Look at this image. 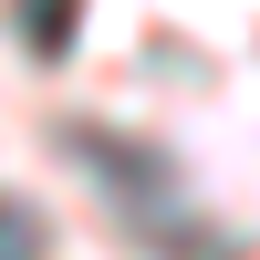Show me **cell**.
I'll return each mask as SVG.
<instances>
[{"instance_id":"6da1fadb","label":"cell","mask_w":260,"mask_h":260,"mask_svg":"<svg viewBox=\"0 0 260 260\" xmlns=\"http://www.w3.org/2000/svg\"><path fill=\"white\" fill-rule=\"evenodd\" d=\"M21 42L31 52H62L73 42V0H21Z\"/></svg>"},{"instance_id":"7a4b0ae2","label":"cell","mask_w":260,"mask_h":260,"mask_svg":"<svg viewBox=\"0 0 260 260\" xmlns=\"http://www.w3.org/2000/svg\"><path fill=\"white\" fill-rule=\"evenodd\" d=\"M0 250H42V219H31V208H11V198H0Z\"/></svg>"}]
</instances>
